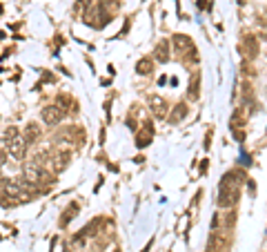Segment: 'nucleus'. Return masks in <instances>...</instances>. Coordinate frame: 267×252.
<instances>
[{
    "label": "nucleus",
    "mask_w": 267,
    "mask_h": 252,
    "mask_svg": "<svg viewBox=\"0 0 267 252\" xmlns=\"http://www.w3.org/2000/svg\"><path fill=\"white\" fill-rule=\"evenodd\" d=\"M240 183H243V176L236 179V172H227L218 185V205L234 207L240 197Z\"/></svg>",
    "instance_id": "f257e3e1"
},
{
    "label": "nucleus",
    "mask_w": 267,
    "mask_h": 252,
    "mask_svg": "<svg viewBox=\"0 0 267 252\" xmlns=\"http://www.w3.org/2000/svg\"><path fill=\"white\" fill-rule=\"evenodd\" d=\"M149 107H151V112H154L156 118H165V116H167V101H165L163 96H158V94L149 96Z\"/></svg>",
    "instance_id": "f03ea898"
},
{
    "label": "nucleus",
    "mask_w": 267,
    "mask_h": 252,
    "mask_svg": "<svg viewBox=\"0 0 267 252\" xmlns=\"http://www.w3.org/2000/svg\"><path fill=\"white\" fill-rule=\"evenodd\" d=\"M25 148H27V141L20 139V136H13V139L7 143V152L11 154L13 158H22V154H25Z\"/></svg>",
    "instance_id": "7ed1b4c3"
},
{
    "label": "nucleus",
    "mask_w": 267,
    "mask_h": 252,
    "mask_svg": "<svg viewBox=\"0 0 267 252\" xmlns=\"http://www.w3.org/2000/svg\"><path fill=\"white\" fill-rule=\"evenodd\" d=\"M60 118H62V112H60V107H56V105H49V107L43 109V121H44V125H56Z\"/></svg>",
    "instance_id": "20e7f679"
},
{
    "label": "nucleus",
    "mask_w": 267,
    "mask_h": 252,
    "mask_svg": "<svg viewBox=\"0 0 267 252\" xmlns=\"http://www.w3.org/2000/svg\"><path fill=\"white\" fill-rule=\"evenodd\" d=\"M222 248H225V239H222V234L218 232V230H214V232L209 234L207 252H222Z\"/></svg>",
    "instance_id": "39448f33"
},
{
    "label": "nucleus",
    "mask_w": 267,
    "mask_h": 252,
    "mask_svg": "<svg viewBox=\"0 0 267 252\" xmlns=\"http://www.w3.org/2000/svg\"><path fill=\"white\" fill-rule=\"evenodd\" d=\"M151 139H154V127H151V125H145L140 132H138L136 145H138V148H145V145L151 143Z\"/></svg>",
    "instance_id": "423d86ee"
},
{
    "label": "nucleus",
    "mask_w": 267,
    "mask_h": 252,
    "mask_svg": "<svg viewBox=\"0 0 267 252\" xmlns=\"http://www.w3.org/2000/svg\"><path fill=\"white\" fill-rule=\"evenodd\" d=\"M187 116V105H176V107H174V112L169 114V123H172V125H176V123H180L182 118Z\"/></svg>",
    "instance_id": "0eeeda50"
},
{
    "label": "nucleus",
    "mask_w": 267,
    "mask_h": 252,
    "mask_svg": "<svg viewBox=\"0 0 267 252\" xmlns=\"http://www.w3.org/2000/svg\"><path fill=\"white\" fill-rule=\"evenodd\" d=\"M156 60H158V63H167L169 60V45L167 43H158V47H156Z\"/></svg>",
    "instance_id": "6e6552de"
},
{
    "label": "nucleus",
    "mask_w": 267,
    "mask_h": 252,
    "mask_svg": "<svg viewBox=\"0 0 267 252\" xmlns=\"http://www.w3.org/2000/svg\"><path fill=\"white\" fill-rule=\"evenodd\" d=\"M174 47H176L178 51H185L187 47H191V41L187 36H182V34H176V36H174Z\"/></svg>",
    "instance_id": "1a4fd4ad"
},
{
    "label": "nucleus",
    "mask_w": 267,
    "mask_h": 252,
    "mask_svg": "<svg viewBox=\"0 0 267 252\" xmlns=\"http://www.w3.org/2000/svg\"><path fill=\"white\" fill-rule=\"evenodd\" d=\"M67 163H69V154H58L56 158H53V172H60L67 167Z\"/></svg>",
    "instance_id": "9d476101"
},
{
    "label": "nucleus",
    "mask_w": 267,
    "mask_h": 252,
    "mask_svg": "<svg viewBox=\"0 0 267 252\" xmlns=\"http://www.w3.org/2000/svg\"><path fill=\"white\" fill-rule=\"evenodd\" d=\"M40 134V127L36 125V123H29V125H27V134H25V141H27V145L29 143H34V139L36 136Z\"/></svg>",
    "instance_id": "9b49d317"
},
{
    "label": "nucleus",
    "mask_w": 267,
    "mask_h": 252,
    "mask_svg": "<svg viewBox=\"0 0 267 252\" xmlns=\"http://www.w3.org/2000/svg\"><path fill=\"white\" fill-rule=\"evenodd\" d=\"M151 67H154V63H151V58H142V60H138V65H136V72L138 74H149L151 72Z\"/></svg>",
    "instance_id": "f8f14e48"
},
{
    "label": "nucleus",
    "mask_w": 267,
    "mask_h": 252,
    "mask_svg": "<svg viewBox=\"0 0 267 252\" xmlns=\"http://www.w3.org/2000/svg\"><path fill=\"white\" fill-rule=\"evenodd\" d=\"M76 210H78V203H69V207L65 210V216L60 219V225H67L71 219L76 216Z\"/></svg>",
    "instance_id": "ddd939ff"
},
{
    "label": "nucleus",
    "mask_w": 267,
    "mask_h": 252,
    "mask_svg": "<svg viewBox=\"0 0 267 252\" xmlns=\"http://www.w3.org/2000/svg\"><path fill=\"white\" fill-rule=\"evenodd\" d=\"M189 99L196 101L198 99V76H194V81H191V92H189Z\"/></svg>",
    "instance_id": "4468645a"
}]
</instances>
